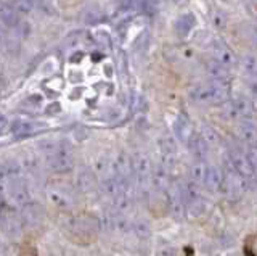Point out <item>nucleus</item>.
I'll use <instances>...</instances> for the list:
<instances>
[]
</instances>
